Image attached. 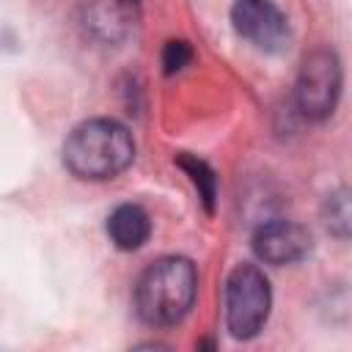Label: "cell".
I'll return each mask as SVG.
<instances>
[{
  "label": "cell",
  "mask_w": 352,
  "mask_h": 352,
  "mask_svg": "<svg viewBox=\"0 0 352 352\" xmlns=\"http://www.w3.org/2000/svg\"><path fill=\"white\" fill-rule=\"evenodd\" d=\"M135 160L132 132L116 118H88L63 143V165L85 182H104L126 170Z\"/></svg>",
  "instance_id": "cell-1"
},
{
  "label": "cell",
  "mask_w": 352,
  "mask_h": 352,
  "mask_svg": "<svg viewBox=\"0 0 352 352\" xmlns=\"http://www.w3.org/2000/svg\"><path fill=\"white\" fill-rule=\"evenodd\" d=\"M198 292V275L190 258L162 256L148 264L135 283V311L151 327H170L182 322Z\"/></svg>",
  "instance_id": "cell-2"
},
{
  "label": "cell",
  "mask_w": 352,
  "mask_h": 352,
  "mask_svg": "<svg viewBox=\"0 0 352 352\" xmlns=\"http://www.w3.org/2000/svg\"><path fill=\"white\" fill-rule=\"evenodd\" d=\"M272 292L256 264H239L226 280V324L234 338H253L267 324Z\"/></svg>",
  "instance_id": "cell-3"
},
{
  "label": "cell",
  "mask_w": 352,
  "mask_h": 352,
  "mask_svg": "<svg viewBox=\"0 0 352 352\" xmlns=\"http://www.w3.org/2000/svg\"><path fill=\"white\" fill-rule=\"evenodd\" d=\"M341 94V63L333 50H314L302 58L294 82V102L297 110L311 118L322 121L336 110Z\"/></svg>",
  "instance_id": "cell-4"
},
{
  "label": "cell",
  "mask_w": 352,
  "mask_h": 352,
  "mask_svg": "<svg viewBox=\"0 0 352 352\" xmlns=\"http://www.w3.org/2000/svg\"><path fill=\"white\" fill-rule=\"evenodd\" d=\"M231 25L239 38L261 52H280L289 44V22L272 0H236L231 6Z\"/></svg>",
  "instance_id": "cell-5"
},
{
  "label": "cell",
  "mask_w": 352,
  "mask_h": 352,
  "mask_svg": "<svg viewBox=\"0 0 352 352\" xmlns=\"http://www.w3.org/2000/svg\"><path fill=\"white\" fill-rule=\"evenodd\" d=\"M250 245L258 261L272 264V267H286L308 256L311 234L305 226L294 220H267L253 231Z\"/></svg>",
  "instance_id": "cell-6"
},
{
  "label": "cell",
  "mask_w": 352,
  "mask_h": 352,
  "mask_svg": "<svg viewBox=\"0 0 352 352\" xmlns=\"http://www.w3.org/2000/svg\"><path fill=\"white\" fill-rule=\"evenodd\" d=\"M151 234V220L143 206L121 204L107 217V236L118 250H138Z\"/></svg>",
  "instance_id": "cell-7"
},
{
  "label": "cell",
  "mask_w": 352,
  "mask_h": 352,
  "mask_svg": "<svg viewBox=\"0 0 352 352\" xmlns=\"http://www.w3.org/2000/svg\"><path fill=\"white\" fill-rule=\"evenodd\" d=\"M176 165H179V168L190 176V182L195 184L204 209H206V212H214V201H217V176H214V170L209 168V162H204V160L195 157V154L182 151V154L176 157Z\"/></svg>",
  "instance_id": "cell-8"
},
{
  "label": "cell",
  "mask_w": 352,
  "mask_h": 352,
  "mask_svg": "<svg viewBox=\"0 0 352 352\" xmlns=\"http://www.w3.org/2000/svg\"><path fill=\"white\" fill-rule=\"evenodd\" d=\"M322 217H324V226L330 234H336L338 239H346L349 236V228H352V209H349V190H336L327 195L324 206H322Z\"/></svg>",
  "instance_id": "cell-9"
},
{
  "label": "cell",
  "mask_w": 352,
  "mask_h": 352,
  "mask_svg": "<svg viewBox=\"0 0 352 352\" xmlns=\"http://www.w3.org/2000/svg\"><path fill=\"white\" fill-rule=\"evenodd\" d=\"M190 60H192V47H190L187 41L173 38V41L165 44V50H162V72H165V74L182 72Z\"/></svg>",
  "instance_id": "cell-10"
}]
</instances>
